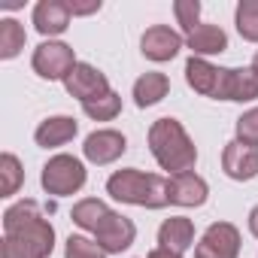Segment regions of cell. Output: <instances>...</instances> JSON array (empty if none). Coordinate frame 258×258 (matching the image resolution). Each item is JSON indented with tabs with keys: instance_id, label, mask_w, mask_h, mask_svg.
Listing matches in <instances>:
<instances>
[{
	"instance_id": "obj_1",
	"label": "cell",
	"mask_w": 258,
	"mask_h": 258,
	"mask_svg": "<svg viewBox=\"0 0 258 258\" xmlns=\"http://www.w3.org/2000/svg\"><path fill=\"white\" fill-rule=\"evenodd\" d=\"M55 249V231L46 222L37 201L25 198L4 213L0 258H49Z\"/></svg>"
},
{
	"instance_id": "obj_2",
	"label": "cell",
	"mask_w": 258,
	"mask_h": 258,
	"mask_svg": "<svg viewBox=\"0 0 258 258\" xmlns=\"http://www.w3.org/2000/svg\"><path fill=\"white\" fill-rule=\"evenodd\" d=\"M149 149H152L155 161L164 170H170V176L188 173L198 161V149L176 118H158L149 127Z\"/></svg>"
},
{
	"instance_id": "obj_3",
	"label": "cell",
	"mask_w": 258,
	"mask_h": 258,
	"mask_svg": "<svg viewBox=\"0 0 258 258\" xmlns=\"http://www.w3.org/2000/svg\"><path fill=\"white\" fill-rule=\"evenodd\" d=\"M164 176L158 173H143V170H115L106 179V191L121 201V204H134V207H146V210H161L170 204V191H167Z\"/></svg>"
},
{
	"instance_id": "obj_4",
	"label": "cell",
	"mask_w": 258,
	"mask_h": 258,
	"mask_svg": "<svg viewBox=\"0 0 258 258\" xmlns=\"http://www.w3.org/2000/svg\"><path fill=\"white\" fill-rule=\"evenodd\" d=\"M43 188L55 198H64V195H76L82 185H85V167L79 158L73 155H55L46 161L43 167V176H40Z\"/></svg>"
},
{
	"instance_id": "obj_5",
	"label": "cell",
	"mask_w": 258,
	"mask_h": 258,
	"mask_svg": "<svg viewBox=\"0 0 258 258\" xmlns=\"http://www.w3.org/2000/svg\"><path fill=\"white\" fill-rule=\"evenodd\" d=\"M31 64H34L37 76H43V79H67L79 61H76V55H73V49H70L67 43L46 40V43L37 46Z\"/></svg>"
},
{
	"instance_id": "obj_6",
	"label": "cell",
	"mask_w": 258,
	"mask_h": 258,
	"mask_svg": "<svg viewBox=\"0 0 258 258\" xmlns=\"http://www.w3.org/2000/svg\"><path fill=\"white\" fill-rule=\"evenodd\" d=\"M240 252V231L231 222H216L204 231L195 258H237Z\"/></svg>"
},
{
	"instance_id": "obj_7",
	"label": "cell",
	"mask_w": 258,
	"mask_h": 258,
	"mask_svg": "<svg viewBox=\"0 0 258 258\" xmlns=\"http://www.w3.org/2000/svg\"><path fill=\"white\" fill-rule=\"evenodd\" d=\"M64 88L70 91V97H79L82 103H88V100L109 94V79L91 64H76L73 73L64 79Z\"/></svg>"
},
{
	"instance_id": "obj_8",
	"label": "cell",
	"mask_w": 258,
	"mask_h": 258,
	"mask_svg": "<svg viewBox=\"0 0 258 258\" xmlns=\"http://www.w3.org/2000/svg\"><path fill=\"white\" fill-rule=\"evenodd\" d=\"M258 97V73L252 67H237V70H225L222 67V79H219V91L216 100H255Z\"/></svg>"
},
{
	"instance_id": "obj_9",
	"label": "cell",
	"mask_w": 258,
	"mask_h": 258,
	"mask_svg": "<svg viewBox=\"0 0 258 258\" xmlns=\"http://www.w3.org/2000/svg\"><path fill=\"white\" fill-rule=\"evenodd\" d=\"M222 167L231 179H255L258 176V146H249V143H228L225 152H222Z\"/></svg>"
},
{
	"instance_id": "obj_10",
	"label": "cell",
	"mask_w": 258,
	"mask_h": 258,
	"mask_svg": "<svg viewBox=\"0 0 258 258\" xmlns=\"http://www.w3.org/2000/svg\"><path fill=\"white\" fill-rule=\"evenodd\" d=\"M127 149V140H124V134H118V131H94V134H88L85 137V146H82V152H85V158L91 161V164H112L115 158H121V152Z\"/></svg>"
},
{
	"instance_id": "obj_11",
	"label": "cell",
	"mask_w": 258,
	"mask_h": 258,
	"mask_svg": "<svg viewBox=\"0 0 258 258\" xmlns=\"http://www.w3.org/2000/svg\"><path fill=\"white\" fill-rule=\"evenodd\" d=\"M179 49H182V37L173 28H167V25L149 28L143 34V40H140V52L149 61H170V58L179 55Z\"/></svg>"
},
{
	"instance_id": "obj_12",
	"label": "cell",
	"mask_w": 258,
	"mask_h": 258,
	"mask_svg": "<svg viewBox=\"0 0 258 258\" xmlns=\"http://www.w3.org/2000/svg\"><path fill=\"white\" fill-rule=\"evenodd\" d=\"M134 237H137V228H134V222L131 219H124L121 213H109V219L94 231V240L106 249V252H121V249H127L134 243Z\"/></svg>"
},
{
	"instance_id": "obj_13",
	"label": "cell",
	"mask_w": 258,
	"mask_h": 258,
	"mask_svg": "<svg viewBox=\"0 0 258 258\" xmlns=\"http://www.w3.org/2000/svg\"><path fill=\"white\" fill-rule=\"evenodd\" d=\"M167 191H170V204H176V207H201L207 201V195H210L207 182L198 173H191V170L170 176Z\"/></svg>"
},
{
	"instance_id": "obj_14",
	"label": "cell",
	"mask_w": 258,
	"mask_h": 258,
	"mask_svg": "<svg viewBox=\"0 0 258 258\" xmlns=\"http://www.w3.org/2000/svg\"><path fill=\"white\" fill-rule=\"evenodd\" d=\"M34 25L43 37H58L70 25V7L64 0H40L34 10Z\"/></svg>"
},
{
	"instance_id": "obj_15",
	"label": "cell",
	"mask_w": 258,
	"mask_h": 258,
	"mask_svg": "<svg viewBox=\"0 0 258 258\" xmlns=\"http://www.w3.org/2000/svg\"><path fill=\"white\" fill-rule=\"evenodd\" d=\"M76 131H79L76 118H70V115H52V118L40 121V127H37L34 137H37V146H43V149H58V146L70 143V140L76 137Z\"/></svg>"
},
{
	"instance_id": "obj_16",
	"label": "cell",
	"mask_w": 258,
	"mask_h": 258,
	"mask_svg": "<svg viewBox=\"0 0 258 258\" xmlns=\"http://www.w3.org/2000/svg\"><path fill=\"white\" fill-rule=\"evenodd\" d=\"M185 79H188V85H191L198 94H207V97L216 100L219 79H222V67H213L210 61L191 55V58L185 61Z\"/></svg>"
},
{
	"instance_id": "obj_17",
	"label": "cell",
	"mask_w": 258,
	"mask_h": 258,
	"mask_svg": "<svg viewBox=\"0 0 258 258\" xmlns=\"http://www.w3.org/2000/svg\"><path fill=\"white\" fill-rule=\"evenodd\" d=\"M158 243L164 246V249H173V252H185V249H191L195 246V225H191V219H185V216H170L161 228H158Z\"/></svg>"
},
{
	"instance_id": "obj_18",
	"label": "cell",
	"mask_w": 258,
	"mask_h": 258,
	"mask_svg": "<svg viewBox=\"0 0 258 258\" xmlns=\"http://www.w3.org/2000/svg\"><path fill=\"white\" fill-rule=\"evenodd\" d=\"M185 40H188V49L195 52V58L219 55V52L228 49V34H225L219 25H198Z\"/></svg>"
},
{
	"instance_id": "obj_19",
	"label": "cell",
	"mask_w": 258,
	"mask_h": 258,
	"mask_svg": "<svg viewBox=\"0 0 258 258\" xmlns=\"http://www.w3.org/2000/svg\"><path fill=\"white\" fill-rule=\"evenodd\" d=\"M167 91H170V79L164 73H143L134 82V100H137V106H152V103L164 100Z\"/></svg>"
},
{
	"instance_id": "obj_20",
	"label": "cell",
	"mask_w": 258,
	"mask_h": 258,
	"mask_svg": "<svg viewBox=\"0 0 258 258\" xmlns=\"http://www.w3.org/2000/svg\"><path fill=\"white\" fill-rule=\"evenodd\" d=\"M109 207L103 204V201H97V198H85V201H79L76 207H73V222L79 225V228H85V231H97L106 219H109Z\"/></svg>"
},
{
	"instance_id": "obj_21",
	"label": "cell",
	"mask_w": 258,
	"mask_h": 258,
	"mask_svg": "<svg viewBox=\"0 0 258 258\" xmlns=\"http://www.w3.org/2000/svg\"><path fill=\"white\" fill-rule=\"evenodd\" d=\"M22 182H25V170H22L19 158L13 152H4V155H0V195H4V198L16 195Z\"/></svg>"
},
{
	"instance_id": "obj_22",
	"label": "cell",
	"mask_w": 258,
	"mask_h": 258,
	"mask_svg": "<svg viewBox=\"0 0 258 258\" xmlns=\"http://www.w3.org/2000/svg\"><path fill=\"white\" fill-rule=\"evenodd\" d=\"M25 49V28L16 19H4L0 22V58H16Z\"/></svg>"
},
{
	"instance_id": "obj_23",
	"label": "cell",
	"mask_w": 258,
	"mask_h": 258,
	"mask_svg": "<svg viewBox=\"0 0 258 258\" xmlns=\"http://www.w3.org/2000/svg\"><path fill=\"white\" fill-rule=\"evenodd\" d=\"M82 109H85V115L94 118V121H109V118L118 115V109H121V97H118L115 91H109V94H103V97H97V100L82 103Z\"/></svg>"
},
{
	"instance_id": "obj_24",
	"label": "cell",
	"mask_w": 258,
	"mask_h": 258,
	"mask_svg": "<svg viewBox=\"0 0 258 258\" xmlns=\"http://www.w3.org/2000/svg\"><path fill=\"white\" fill-rule=\"evenodd\" d=\"M237 31L243 40L258 43V0H243L237 7Z\"/></svg>"
},
{
	"instance_id": "obj_25",
	"label": "cell",
	"mask_w": 258,
	"mask_h": 258,
	"mask_svg": "<svg viewBox=\"0 0 258 258\" xmlns=\"http://www.w3.org/2000/svg\"><path fill=\"white\" fill-rule=\"evenodd\" d=\"M109 252L97 243V240H88V237H67V246H64V258H106Z\"/></svg>"
},
{
	"instance_id": "obj_26",
	"label": "cell",
	"mask_w": 258,
	"mask_h": 258,
	"mask_svg": "<svg viewBox=\"0 0 258 258\" xmlns=\"http://www.w3.org/2000/svg\"><path fill=\"white\" fill-rule=\"evenodd\" d=\"M173 13L179 19V28L185 31V37L198 28V16H201V4L198 0H176L173 4Z\"/></svg>"
},
{
	"instance_id": "obj_27",
	"label": "cell",
	"mask_w": 258,
	"mask_h": 258,
	"mask_svg": "<svg viewBox=\"0 0 258 258\" xmlns=\"http://www.w3.org/2000/svg\"><path fill=\"white\" fill-rule=\"evenodd\" d=\"M237 140L249 143V146H258V106L237 118Z\"/></svg>"
},
{
	"instance_id": "obj_28",
	"label": "cell",
	"mask_w": 258,
	"mask_h": 258,
	"mask_svg": "<svg viewBox=\"0 0 258 258\" xmlns=\"http://www.w3.org/2000/svg\"><path fill=\"white\" fill-rule=\"evenodd\" d=\"M67 7H70V16H88L100 10V0H94V4H67Z\"/></svg>"
},
{
	"instance_id": "obj_29",
	"label": "cell",
	"mask_w": 258,
	"mask_h": 258,
	"mask_svg": "<svg viewBox=\"0 0 258 258\" xmlns=\"http://www.w3.org/2000/svg\"><path fill=\"white\" fill-rule=\"evenodd\" d=\"M146 258H182L179 252H173V249H164V246H158V249H152Z\"/></svg>"
},
{
	"instance_id": "obj_30",
	"label": "cell",
	"mask_w": 258,
	"mask_h": 258,
	"mask_svg": "<svg viewBox=\"0 0 258 258\" xmlns=\"http://www.w3.org/2000/svg\"><path fill=\"white\" fill-rule=\"evenodd\" d=\"M249 231H252V234L258 237V207H255V210L249 213Z\"/></svg>"
},
{
	"instance_id": "obj_31",
	"label": "cell",
	"mask_w": 258,
	"mask_h": 258,
	"mask_svg": "<svg viewBox=\"0 0 258 258\" xmlns=\"http://www.w3.org/2000/svg\"><path fill=\"white\" fill-rule=\"evenodd\" d=\"M252 70L258 73V52H255V58H252Z\"/></svg>"
}]
</instances>
